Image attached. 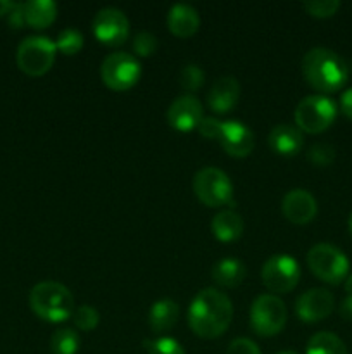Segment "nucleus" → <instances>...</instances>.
Masks as SVG:
<instances>
[{"mask_svg":"<svg viewBox=\"0 0 352 354\" xmlns=\"http://www.w3.org/2000/svg\"><path fill=\"white\" fill-rule=\"evenodd\" d=\"M240 99V83L235 76H221L211 86L207 93V104L216 113L224 114L233 109Z\"/></svg>","mask_w":352,"mask_h":354,"instance_id":"16","label":"nucleus"},{"mask_svg":"<svg viewBox=\"0 0 352 354\" xmlns=\"http://www.w3.org/2000/svg\"><path fill=\"white\" fill-rule=\"evenodd\" d=\"M337 116V104L326 95H307L297 104L295 124L307 133H320L333 123Z\"/></svg>","mask_w":352,"mask_h":354,"instance_id":"7","label":"nucleus"},{"mask_svg":"<svg viewBox=\"0 0 352 354\" xmlns=\"http://www.w3.org/2000/svg\"><path fill=\"white\" fill-rule=\"evenodd\" d=\"M345 290H347L349 296H352V275H349L345 280Z\"/></svg>","mask_w":352,"mask_h":354,"instance_id":"38","label":"nucleus"},{"mask_svg":"<svg viewBox=\"0 0 352 354\" xmlns=\"http://www.w3.org/2000/svg\"><path fill=\"white\" fill-rule=\"evenodd\" d=\"M226 354H261V349L251 339L237 337L230 342Z\"/></svg>","mask_w":352,"mask_h":354,"instance_id":"32","label":"nucleus"},{"mask_svg":"<svg viewBox=\"0 0 352 354\" xmlns=\"http://www.w3.org/2000/svg\"><path fill=\"white\" fill-rule=\"evenodd\" d=\"M276 354H297L295 351H289V349H286V351H280V353H276Z\"/></svg>","mask_w":352,"mask_h":354,"instance_id":"40","label":"nucleus"},{"mask_svg":"<svg viewBox=\"0 0 352 354\" xmlns=\"http://www.w3.org/2000/svg\"><path fill=\"white\" fill-rule=\"evenodd\" d=\"M233 304L226 294L214 287L199 290L188 308V325L199 337H219L230 327Z\"/></svg>","mask_w":352,"mask_h":354,"instance_id":"1","label":"nucleus"},{"mask_svg":"<svg viewBox=\"0 0 352 354\" xmlns=\"http://www.w3.org/2000/svg\"><path fill=\"white\" fill-rule=\"evenodd\" d=\"M306 354H347L344 341L331 332H317L307 342Z\"/></svg>","mask_w":352,"mask_h":354,"instance_id":"23","label":"nucleus"},{"mask_svg":"<svg viewBox=\"0 0 352 354\" xmlns=\"http://www.w3.org/2000/svg\"><path fill=\"white\" fill-rule=\"evenodd\" d=\"M247 268L237 258H223L213 266V279L223 287H237L244 282Z\"/></svg>","mask_w":352,"mask_h":354,"instance_id":"22","label":"nucleus"},{"mask_svg":"<svg viewBox=\"0 0 352 354\" xmlns=\"http://www.w3.org/2000/svg\"><path fill=\"white\" fill-rule=\"evenodd\" d=\"M300 266L295 258L289 254H275L266 259L262 266V282L269 290L289 292L299 283Z\"/></svg>","mask_w":352,"mask_h":354,"instance_id":"10","label":"nucleus"},{"mask_svg":"<svg viewBox=\"0 0 352 354\" xmlns=\"http://www.w3.org/2000/svg\"><path fill=\"white\" fill-rule=\"evenodd\" d=\"M168 26L173 35L179 38L192 37L200 26V16L190 3H175L168 12Z\"/></svg>","mask_w":352,"mask_h":354,"instance_id":"17","label":"nucleus"},{"mask_svg":"<svg viewBox=\"0 0 352 354\" xmlns=\"http://www.w3.org/2000/svg\"><path fill=\"white\" fill-rule=\"evenodd\" d=\"M204 118L202 102L193 95H182L171 102L168 109V121L175 130L190 131L199 127Z\"/></svg>","mask_w":352,"mask_h":354,"instance_id":"14","label":"nucleus"},{"mask_svg":"<svg viewBox=\"0 0 352 354\" xmlns=\"http://www.w3.org/2000/svg\"><path fill=\"white\" fill-rule=\"evenodd\" d=\"M349 230H351V234H352V213H351V216H349Z\"/></svg>","mask_w":352,"mask_h":354,"instance_id":"39","label":"nucleus"},{"mask_svg":"<svg viewBox=\"0 0 352 354\" xmlns=\"http://www.w3.org/2000/svg\"><path fill=\"white\" fill-rule=\"evenodd\" d=\"M55 47L66 55H75L76 52L81 50L83 47V35L76 28H64L59 31L57 40H55Z\"/></svg>","mask_w":352,"mask_h":354,"instance_id":"25","label":"nucleus"},{"mask_svg":"<svg viewBox=\"0 0 352 354\" xmlns=\"http://www.w3.org/2000/svg\"><path fill=\"white\" fill-rule=\"evenodd\" d=\"M148 354H186L176 339L159 337L155 341H145Z\"/></svg>","mask_w":352,"mask_h":354,"instance_id":"29","label":"nucleus"},{"mask_svg":"<svg viewBox=\"0 0 352 354\" xmlns=\"http://www.w3.org/2000/svg\"><path fill=\"white\" fill-rule=\"evenodd\" d=\"M30 306L41 320L59 324L72 317L75 297L64 283L45 280L30 290Z\"/></svg>","mask_w":352,"mask_h":354,"instance_id":"3","label":"nucleus"},{"mask_svg":"<svg viewBox=\"0 0 352 354\" xmlns=\"http://www.w3.org/2000/svg\"><path fill=\"white\" fill-rule=\"evenodd\" d=\"M133 50L141 57H148L157 50V38L150 31H138L133 38Z\"/></svg>","mask_w":352,"mask_h":354,"instance_id":"31","label":"nucleus"},{"mask_svg":"<svg viewBox=\"0 0 352 354\" xmlns=\"http://www.w3.org/2000/svg\"><path fill=\"white\" fill-rule=\"evenodd\" d=\"M286 324L285 303L275 294H261L251 306V325L255 334L276 335Z\"/></svg>","mask_w":352,"mask_h":354,"instance_id":"8","label":"nucleus"},{"mask_svg":"<svg viewBox=\"0 0 352 354\" xmlns=\"http://www.w3.org/2000/svg\"><path fill=\"white\" fill-rule=\"evenodd\" d=\"M79 335L75 328L62 327L55 330L50 337L52 354H76L79 349Z\"/></svg>","mask_w":352,"mask_h":354,"instance_id":"24","label":"nucleus"},{"mask_svg":"<svg viewBox=\"0 0 352 354\" xmlns=\"http://www.w3.org/2000/svg\"><path fill=\"white\" fill-rule=\"evenodd\" d=\"M340 106H342V111L345 113V116L351 118V120H352V86H351V88L345 90L344 93H342Z\"/></svg>","mask_w":352,"mask_h":354,"instance_id":"35","label":"nucleus"},{"mask_svg":"<svg viewBox=\"0 0 352 354\" xmlns=\"http://www.w3.org/2000/svg\"><path fill=\"white\" fill-rule=\"evenodd\" d=\"M282 211L292 223H309L317 213V203L313 194L306 189H292L282 201Z\"/></svg>","mask_w":352,"mask_h":354,"instance_id":"15","label":"nucleus"},{"mask_svg":"<svg viewBox=\"0 0 352 354\" xmlns=\"http://www.w3.org/2000/svg\"><path fill=\"white\" fill-rule=\"evenodd\" d=\"M335 297L323 287H314L300 294L295 301V313L304 322H317L333 311Z\"/></svg>","mask_w":352,"mask_h":354,"instance_id":"12","label":"nucleus"},{"mask_svg":"<svg viewBox=\"0 0 352 354\" xmlns=\"http://www.w3.org/2000/svg\"><path fill=\"white\" fill-rule=\"evenodd\" d=\"M93 33L106 45H121L130 35V21L126 14L116 7H104L93 17Z\"/></svg>","mask_w":352,"mask_h":354,"instance_id":"11","label":"nucleus"},{"mask_svg":"<svg viewBox=\"0 0 352 354\" xmlns=\"http://www.w3.org/2000/svg\"><path fill=\"white\" fill-rule=\"evenodd\" d=\"M307 265L317 279L328 283H338L347 277L349 259L337 245L320 242L307 252Z\"/></svg>","mask_w":352,"mask_h":354,"instance_id":"6","label":"nucleus"},{"mask_svg":"<svg viewBox=\"0 0 352 354\" xmlns=\"http://www.w3.org/2000/svg\"><path fill=\"white\" fill-rule=\"evenodd\" d=\"M340 315L345 320H352V296H347L340 304Z\"/></svg>","mask_w":352,"mask_h":354,"instance_id":"36","label":"nucleus"},{"mask_svg":"<svg viewBox=\"0 0 352 354\" xmlns=\"http://www.w3.org/2000/svg\"><path fill=\"white\" fill-rule=\"evenodd\" d=\"M307 159L316 166H328L333 162L335 159V147L324 142H317L313 144L307 151Z\"/></svg>","mask_w":352,"mask_h":354,"instance_id":"28","label":"nucleus"},{"mask_svg":"<svg viewBox=\"0 0 352 354\" xmlns=\"http://www.w3.org/2000/svg\"><path fill=\"white\" fill-rule=\"evenodd\" d=\"M141 66L135 55L128 52H113L100 66L104 83L113 90H128L138 82Z\"/></svg>","mask_w":352,"mask_h":354,"instance_id":"9","label":"nucleus"},{"mask_svg":"<svg viewBox=\"0 0 352 354\" xmlns=\"http://www.w3.org/2000/svg\"><path fill=\"white\" fill-rule=\"evenodd\" d=\"M179 317V308L178 303L173 299H159L148 310V325L154 332H168L173 328L178 322Z\"/></svg>","mask_w":352,"mask_h":354,"instance_id":"20","label":"nucleus"},{"mask_svg":"<svg viewBox=\"0 0 352 354\" xmlns=\"http://www.w3.org/2000/svg\"><path fill=\"white\" fill-rule=\"evenodd\" d=\"M269 147L282 156H293L302 149V131L289 123H280L269 131Z\"/></svg>","mask_w":352,"mask_h":354,"instance_id":"18","label":"nucleus"},{"mask_svg":"<svg viewBox=\"0 0 352 354\" xmlns=\"http://www.w3.org/2000/svg\"><path fill=\"white\" fill-rule=\"evenodd\" d=\"M72 324L79 328V330H93V328L99 325L100 322V315L99 311L95 310L93 306H88V304H81V306L75 308L71 317Z\"/></svg>","mask_w":352,"mask_h":354,"instance_id":"26","label":"nucleus"},{"mask_svg":"<svg viewBox=\"0 0 352 354\" xmlns=\"http://www.w3.org/2000/svg\"><path fill=\"white\" fill-rule=\"evenodd\" d=\"M206 75H204L202 68L197 64H186L183 66L182 73H179V85L188 92H195L202 86Z\"/></svg>","mask_w":352,"mask_h":354,"instance_id":"27","label":"nucleus"},{"mask_svg":"<svg viewBox=\"0 0 352 354\" xmlns=\"http://www.w3.org/2000/svg\"><path fill=\"white\" fill-rule=\"evenodd\" d=\"M221 147L228 152V154L235 156V158H245L254 149V133L247 124L240 123V121H223L221 123L219 135H217Z\"/></svg>","mask_w":352,"mask_h":354,"instance_id":"13","label":"nucleus"},{"mask_svg":"<svg viewBox=\"0 0 352 354\" xmlns=\"http://www.w3.org/2000/svg\"><path fill=\"white\" fill-rule=\"evenodd\" d=\"M193 190L197 197L209 207H219L233 201V183L219 168L206 166L193 176Z\"/></svg>","mask_w":352,"mask_h":354,"instance_id":"5","label":"nucleus"},{"mask_svg":"<svg viewBox=\"0 0 352 354\" xmlns=\"http://www.w3.org/2000/svg\"><path fill=\"white\" fill-rule=\"evenodd\" d=\"M302 6L311 16L328 17L337 12L340 7V0H306Z\"/></svg>","mask_w":352,"mask_h":354,"instance_id":"30","label":"nucleus"},{"mask_svg":"<svg viewBox=\"0 0 352 354\" xmlns=\"http://www.w3.org/2000/svg\"><path fill=\"white\" fill-rule=\"evenodd\" d=\"M23 9L26 24L38 30L54 23L57 16V3L54 0H28L23 3Z\"/></svg>","mask_w":352,"mask_h":354,"instance_id":"21","label":"nucleus"},{"mask_svg":"<svg viewBox=\"0 0 352 354\" xmlns=\"http://www.w3.org/2000/svg\"><path fill=\"white\" fill-rule=\"evenodd\" d=\"M244 228V218L233 209H221L213 218V234L221 242H233L240 239Z\"/></svg>","mask_w":352,"mask_h":354,"instance_id":"19","label":"nucleus"},{"mask_svg":"<svg viewBox=\"0 0 352 354\" xmlns=\"http://www.w3.org/2000/svg\"><path fill=\"white\" fill-rule=\"evenodd\" d=\"M221 123L223 121H217L216 118H202V121L199 123V127H197V130H199L200 135H204V137L207 138H217V135H219V130H221Z\"/></svg>","mask_w":352,"mask_h":354,"instance_id":"33","label":"nucleus"},{"mask_svg":"<svg viewBox=\"0 0 352 354\" xmlns=\"http://www.w3.org/2000/svg\"><path fill=\"white\" fill-rule=\"evenodd\" d=\"M7 21L12 28H21L26 24V19H24V9L23 3H14V7L10 9V12L7 14Z\"/></svg>","mask_w":352,"mask_h":354,"instance_id":"34","label":"nucleus"},{"mask_svg":"<svg viewBox=\"0 0 352 354\" xmlns=\"http://www.w3.org/2000/svg\"><path fill=\"white\" fill-rule=\"evenodd\" d=\"M55 41L41 35H31L19 44L16 52V62L23 73L30 76H41L54 66Z\"/></svg>","mask_w":352,"mask_h":354,"instance_id":"4","label":"nucleus"},{"mask_svg":"<svg viewBox=\"0 0 352 354\" xmlns=\"http://www.w3.org/2000/svg\"><path fill=\"white\" fill-rule=\"evenodd\" d=\"M14 3L16 2H10V0H0V16H7L14 7Z\"/></svg>","mask_w":352,"mask_h":354,"instance_id":"37","label":"nucleus"},{"mask_svg":"<svg viewBox=\"0 0 352 354\" xmlns=\"http://www.w3.org/2000/svg\"><path fill=\"white\" fill-rule=\"evenodd\" d=\"M302 75L309 85L321 92H335L349 78L347 62L326 47H314L302 57Z\"/></svg>","mask_w":352,"mask_h":354,"instance_id":"2","label":"nucleus"}]
</instances>
